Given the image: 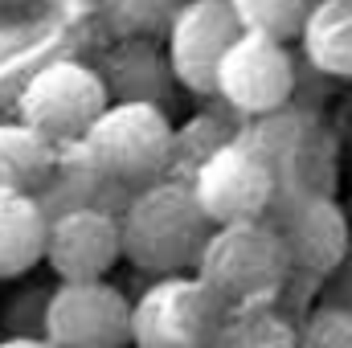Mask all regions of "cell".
<instances>
[{
  "label": "cell",
  "instance_id": "cell-1",
  "mask_svg": "<svg viewBox=\"0 0 352 348\" xmlns=\"http://www.w3.org/2000/svg\"><path fill=\"white\" fill-rule=\"evenodd\" d=\"M119 221H123V259L156 279L192 274L217 230L201 209L192 180H176V176L140 188Z\"/></svg>",
  "mask_w": 352,
  "mask_h": 348
},
{
  "label": "cell",
  "instance_id": "cell-2",
  "mask_svg": "<svg viewBox=\"0 0 352 348\" xmlns=\"http://www.w3.org/2000/svg\"><path fill=\"white\" fill-rule=\"evenodd\" d=\"M226 312L246 307H283L291 287V259L270 217L217 226L205 254L192 270Z\"/></svg>",
  "mask_w": 352,
  "mask_h": 348
},
{
  "label": "cell",
  "instance_id": "cell-3",
  "mask_svg": "<svg viewBox=\"0 0 352 348\" xmlns=\"http://www.w3.org/2000/svg\"><path fill=\"white\" fill-rule=\"evenodd\" d=\"M242 140L263 152L278 180V201L295 197H336L340 188V148L332 131L303 107H283L263 119L242 123Z\"/></svg>",
  "mask_w": 352,
  "mask_h": 348
},
{
  "label": "cell",
  "instance_id": "cell-4",
  "mask_svg": "<svg viewBox=\"0 0 352 348\" xmlns=\"http://www.w3.org/2000/svg\"><path fill=\"white\" fill-rule=\"evenodd\" d=\"M78 148L111 180L140 193V188L173 176V115H168V107H156V102H111Z\"/></svg>",
  "mask_w": 352,
  "mask_h": 348
},
{
  "label": "cell",
  "instance_id": "cell-5",
  "mask_svg": "<svg viewBox=\"0 0 352 348\" xmlns=\"http://www.w3.org/2000/svg\"><path fill=\"white\" fill-rule=\"evenodd\" d=\"M107 107H111V90L102 83V74L87 62L62 58V62L41 66L25 83L21 102H16V119L37 127L58 148H74L87 140V131L102 119Z\"/></svg>",
  "mask_w": 352,
  "mask_h": 348
},
{
  "label": "cell",
  "instance_id": "cell-6",
  "mask_svg": "<svg viewBox=\"0 0 352 348\" xmlns=\"http://www.w3.org/2000/svg\"><path fill=\"white\" fill-rule=\"evenodd\" d=\"M41 336L54 348H131L135 303L107 279L58 283L41 307Z\"/></svg>",
  "mask_w": 352,
  "mask_h": 348
},
{
  "label": "cell",
  "instance_id": "cell-7",
  "mask_svg": "<svg viewBox=\"0 0 352 348\" xmlns=\"http://www.w3.org/2000/svg\"><path fill=\"white\" fill-rule=\"evenodd\" d=\"M226 307L197 274H173L135 299V348H213Z\"/></svg>",
  "mask_w": 352,
  "mask_h": 348
},
{
  "label": "cell",
  "instance_id": "cell-8",
  "mask_svg": "<svg viewBox=\"0 0 352 348\" xmlns=\"http://www.w3.org/2000/svg\"><path fill=\"white\" fill-rule=\"evenodd\" d=\"M192 193L213 226L258 221V217H270L278 205V180L270 173V164L242 135L221 144L192 173Z\"/></svg>",
  "mask_w": 352,
  "mask_h": 348
},
{
  "label": "cell",
  "instance_id": "cell-9",
  "mask_svg": "<svg viewBox=\"0 0 352 348\" xmlns=\"http://www.w3.org/2000/svg\"><path fill=\"white\" fill-rule=\"evenodd\" d=\"M295 83H299V70L287 41H274L266 33H242L221 62L217 98L226 111H234L246 123V119H263L291 107Z\"/></svg>",
  "mask_w": 352,
  "mask_h": 348
},
{
  "label": "cell",
  "instance_id": "cell-10",
  "mask_svg": "<svg viewBox=\"0 0 352 348\" xmlns=\"http://www.w3.org/2000/svg\"><path fill=\"white\" fill-rule=\"evenodd\" d=\"M242 33L246 29H242L230 0H188L180 8V17L173 21L168 37H164L176 87H184L188 94H213L217 98L221 62L238 45Z\"/></svg>",
  "mask_w": 352,
  "mask_h": 348
},
{
  "label": "cell",
  "instance_id": "cell-11",
  "mask_svg": "<svg viewBox=\"0 0 352 348\" xmlns=\"http://www.w3.org/2000/svg\"><path fill=\"white\" fill-rule=\"evenodd\" d=\"M291 270L303 279L324 283L352 246V226L349 213L336 197H295V201H278L270 213Z\"/></svg>",
  "mask_w": 352,
  "mask_h": 348
},
{
  "label": "cell",
  "instance_id": "cell-12",
  "mask_svg": "<svg viewBox=\"0 0 352 348\" xmlns=\"http://www.w3.org/2000/svg\"><path fill=\"white\" fill-rule=\"evenodd\" d=\"M119 259H123V221H119V213L82 209V213H62V217L50 221L45 266L62 283L107 279Z\"/></svg>",
  "mask_w": 352,
  "mask_h": 348
},
{
  "label": "cell",
  "instance_id": "cell-13",
  "mask_svg": "<svg viewBox=\"0 0 352 348\" xmlns=\"http://www.w3.org/2000/svg\"><path fill=\"white\" fill-rule=\"evenodd\" d=\"M45 209V217H62V213H82V209H102V213H119L127 209V201L135 197L131 188H123L119 180L102 173L87 152L74 144V148H62L58 156V168L54 176L33 193Z\"/></svg>",
  "mask_w": 352,
  "mask_h": 348
},
{
  "label": "cell",
  "instance_id": "cell-14",
  "mask_svg": "<svg viewBox=\"0 0 352 348\" xmlns=\"http://www.w3.org/2000/svg\"><path fill=\"white\" fill-rule=\"evenodd\" d=\"M98 74L111 90V102H156V107H164V98L176 83L168 50H160L156 41H144V37H123L107 54Z\"/></svg>",
  "mask_w": 352,
  "mask_h": 348
},
{
  "label": "cell",
  "instance_id": "cell-15",
  "mask_svg": "<svg viewBox=\"0 0 352 348\" xmlns=\"http://www.w3.org/2000/svg\"><path fill=\"white\" fill-rule=\"evenodd\" d=\"M50 217L33 193L0 188V283L29 274L45 262Z\"/></svg>",
  "mask_w": 352,
  "mask_h": 348
},
{
  "label": "cell",
  "instance_id": "cell-16",
  "mask_svg": "<svg viewBox=\"0 0 352 348\" xmlns=\"http://www.w3.org/2000/svg\"><path fill=\"white\" fill-rule=\"evenodd\" d=\"M58 156H62V148L54 140H45L37 127H29L25 119L0 123V188L37 193L54 176Z\"/></svg>",
  "mask_w": 352,
  "mask_h": 348
},
{
  "label": "cell",
  "instance_id": "cell-17",
  "mask_svg": "<svg viewBox=\"0 0 352 348\" xmlns=\"http://www.w3.org/2000/svg\"><path fill=\"white\" fill-rule=\"evenodd\" d=\"M299 50L311 70L328 78H352V0H320L303 25Z\"/></svg>",
  "mask_w": 352,
  "mask_h": 348
},
{
  "label": "cell",
  "instance_id": "cell-18",
  "mask_svg": "<svg viewBox=\"0 0 352 348\" xmlns=\"http://www.w3.org/2000/svg\"><path fill=\"white\" fill-rule=\"evenodd\" d=\"M299 345V320H291L283 307H246L226 312L221 332L213 348H295Z\"/></svg>",
  "mask_w": 352,
  "mask_h": 348
},
{
  "label": "cell",
  "instance_id": "cell-19",
  "mask_svg": "<svg viewBox=\"0 0 352 348\" xmlns=\"http://www.w3.org/2000/svg\"><path fill=\"white\" fill-rule=\"evenodd\" d=\"M230 4L246 33H266L274 41H299L320 0H230Z\"/></svg>",
  "mask_w": 352,
  "mask_h": 348
},
{
  "label": "cell",
  "instance_id": "cell-20",
  "mask_svg": "<svg viewBox=\"0 0 352 348\" xmlns=\"http://www.w3.org/2000/svg\"><path fill=\"white\" fill-rule=\"evenodd\" d=\"M184 4L188 0H102V12L119 37L160 41V37H168V29Z\"/></svg>",
  "mask_w": 352,
  "mask_h": 348
},
{
  "label": "cell",
  "instance_id": "cell-21",
  "mask_svg": "<svg viewBox=\"0 0 352 348\" xmlns=\"http://www.w3.org/2000/svg\"><path fill=\"white\" fill-rule=\"evenodd\" d=\"M295 348H352V312L316 303L299 316V345Z\"/></svg>",
  "mask_w": 352,
  "mask_h": 348
},
{
  "label": "cell",
  "instance_id": "cell-22",
  "mask_svg": "<svg viewBox=\"0 0 352 348\" xmlns=\"http://www.w3.org/2000/svg\"><path fill=\"white\" fill-rule=\"evenodd\" d=\"M320 303H332V307H344V312H352V246H349V254H344V262H340V266L324 279Z\"/></svg>",
  "mask_w": 352,
  "mask_h": 348
},
{
  "label": "cell",
  "instance_id": "cell-23",
  "mask_svg": "<svg viewBox=\"0 0 352 348\" xmlns=\"http://www.w3.org/2000/svg\"><path fill=\"white\" fill-rule=\"evenodd\" d=\"M0 348H54V345L37 332V336H8V340H0Z\"/></svg>",
  "mask_w": 352,
  "mask_h": 348
}]
</instances>
